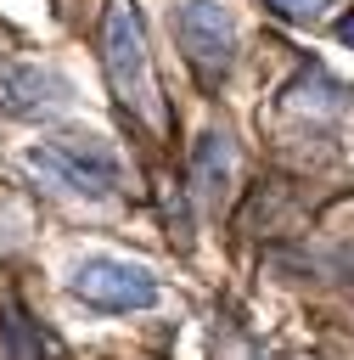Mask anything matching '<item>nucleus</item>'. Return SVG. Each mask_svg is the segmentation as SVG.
<instances>
[{
	"instance_id": "1",
	"label": "nucleus",
	"mask_w": 354,
	"mask_h": 360,
	"mask_svg": "<svg viewBox=\"0 0 354 360\" xmlns=\"http://www.w3.org/2000/svg\"><path fill=\"white\" fill-rule=\"evenodd\" d=\"M101 62H107V79L118 90L124 107H135L146 124H163V101H157V84H152V62H146V34H140V17L129 0H112L107 17H101Z\"/></svg>"
},
{
	"instance_id": "2",
	"label": "nucleus",
	"mask_w": 354,
	"mask_h": 360,
	"mask_svg": "<svg viewBox=\"0 0 354 360\" xmlns=\"http://www.w3.org/2000/svg\"><path fill=\"white\" fill-rule=\"evenodd\" d=\"M28 169H39L45 180H56L67 191H90V197H107L124 180V163L90 135H62V141L28 146Z\"/></svg>"
},
{
	"instance_id": "3",
	"label": "nucleus",
	"mask_w": 354,
	"mask_h": 360,
	"mask_svg": "<svg viewBox=\"0 0 354 360\" xmlns=\"http://www.w3.org/2000/svg\"><path fill=\"white\" fill-rule=\"evenodd\" d=\"M73 292L90 309L129 315V309H152L157 304V276L146 264H129V259H112V253H90V259L73 264Z\"/></svg>"
},
{
	"instance_id": "4",
	"label": "nucleus",
	"mask_w": 354,
	"mask_h": 360,
	"mask_svg": "<svg viewBox=\"0 0 354 360\" xmlns=\"http://www.w3.org/2000/svg\"><path fill=\"white\" fill-rule=\"evenodd\" d=\"M174 34H180V51H185V62L214 84L225 68H230V51H236V28H230V17H225V6L219 0H185L180 11H174Z\"/></svg>"
},
{
	"instance_id": "5",
	"label": "nucleus",
	"mask_w": 354,
	"mask_h": 360,
	"mask_svg": "<svg viewBox=\"0 0 354 360\" xmlns=\"http://www.w3.org/2000/svg\"><path fill=\"white\" fill-rule=\"evenodd\" d=\"M6 90H11V112H45V107L67 101V79H56L45 68H17L6 79Z\"/></svg>"
},
{
	"instance_id": "6",
	"label": "nucleus",
	"mask_w": 354,
	"mask_h": 360,
	"mask_svg": "<svg viewBox=\"0 0 354 360\" xmlns=\"http://www.w3.org/2000/svg\"><path fill=\"white\" fill-rule=\"evenodd\" d=\"M225 180H230V141L225 135H202L197 152H191V186H197V197L214 202L225 191Z\"/></svg>"
},
{
	"instance_id": "7",
	"label": "nucleus",
	"mask_w": 354,
	"mask_h": 360,
	"mask_svg": "<svg viewBox=\"0 0 354 360\" xmlns=\"http://www.w3.org/2000/svg\"><path fill=\"white\" fill-rule=\"evenodd\" d=\"M6 349H11V360H39L28 349V326H22V309L17 304H11V321H6Z\"/></svg>"
},
{
	"instance_id": "8",
	"label": "nucleus",
	"mask_w": 354,
	"mask_h": 360,
	"mask_svg": "<svg viewBox=\"0 0 354 360\" xmlns=\"http://www.w3.org/2000/svg\"><path fill=\"white\" fill-rule=\"evenodd\" d=\"M275 11H287V17H315L320 11V0H270Z\"/></svg>"
},
{
	"instance_id": "9",
	"label": "nucleus",
	"mask_w": 354,
	"mask_h": 360,
	"mask_svg": "<svg viewBox=\"0 0 354 360\" xmlns=\"http://www.w3.org/2000/svg\"><path fill=\"white\" fill-rule=\"evenodd\" d=\"M337 39H343V45H348V51H354V11H348V17H343V22H337Z\"/></svg>"
}]
</instances>
